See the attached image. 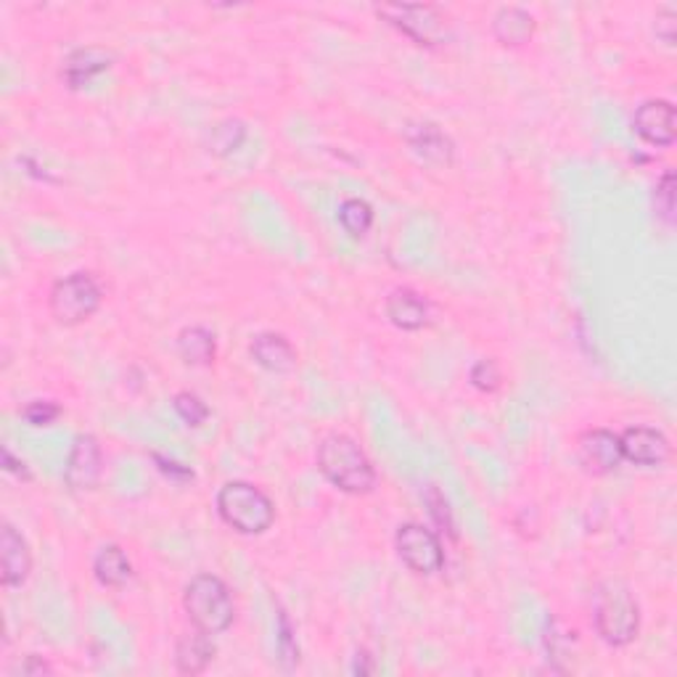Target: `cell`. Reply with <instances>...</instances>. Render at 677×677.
Here are the masks:
<instances>
[{
	"instance_id": "cell-1",
	"label": "cell",
	"mask_w": 677,
	"mask_h": 677,
	"mask_svg": "<svg viewBox=\"0 0 677 677\" xmlns=\"http://www.w3.org/2000/svg\"><path fill=\"white\" fill-rule=\"evenodd\" d=\"M318 471L347 495H368L376 487V469L365 450L350 434L323 437L315 453Z\"/></svg>"
},
{
	"instance_id": "cell-2",
	"label": "cell",
	"mask_w": 677,
	"mask_h": 677,
	"mask_svg": "<svg viewBox=\"0 0 677 677\" xmlns=\"http://www.w3.org/2000/svg\"><path fill=\"white\" fill-rule=\"evenodd\" d=\"M593 627L612 648H625L638 638L641 606L622 580H603L593 590Z\"/></svg>"
},
{
	"instance_id": "cell-3",
	"label": "cell",
	"mask_w": 677,
	"mask_h": 677,
	"mask_svg": "<svg viewBox=\"0 0 677 677\" xmlns=\"http://www.w3.org/2000/svg\"><path fill=\"white\" fill-rule=\"evenodd\" d=\"M183 609L191 625L209 635H221L234 625L236 603L221 577L196 574L183 590Z\"/></svg>"
},
{
	"instance_id": "cell-4",
	"label": "cell",
	"mask_w": 677,
	"mask_h": 677,
	"mask_svg": "<svg viewBox=\"0 0 677 677\" xmlns=\"http://www.w3.org/2000/svg\"><path fill=\"white\" fill-rule=\"evenodd\" d=\"M217 514L238 535H262L276 522L273 501L251 482L223 484L217 493Z\"/></svg>"
},
{
	"instance_id": "cell-5",
	"label": "cell",
	"mask_w": 677,
	"mask_h": 677,
	"mask_svg": "<svg viewBox=\"0 0 677 677\" xmlns=\"http://www.w3.org/2000/svg\"><path fill=\"white\" fill-rule=\"evenodd\" d=\"M376 13L423 49H440L453 40L450 19L431 3H387L378 6Z\"/></svg>"
},
{
	"instance_id": "cell-6",
	"label": "cell",
	"mask_w": 677,
	"mask_h": 677,
	"mask_svg": "<svg viewBox=\"0 0 677 677\" xmlns=\"http://www.w3.org/2000/svg\"><path fill=\"white\" fill-rule=\"evenodd\" d=\"M104 302V291L98 281L85 270L64 276L62 281L53 283L49 294V308L53 321L62 326H79V323L90 321L98 313Z\"/></svg>"
},
{
	"instance_id": "cell-7",
	"label": "cell",
	"mask_w": 677,
	"mask_h": 677,
	"mask_svg": "<svg viewBox=\"0 0 677 677\" xmlns=\"http://www.w3.org/2000/svg\"><path fill=\"white\" fill-rule=\"evenodd\" d=\"M395 548H397V556H400V561L413 574L434 577L442 572L444 548H442L440 535H437L434 529L423 527V524H418V522L400 524L395 535Z\"/></svg>"
},
{
	"instance_id": "cell-8",
	"label": "cell",
	"mask_w": 677,
	"mask_h": 677,
	"mask_svg": "<svg viewBox=\"0 0 677 677\" xmlns=\"http://www.w3.org/2000/svg\"><path fill=\"white\" fill-rule=\"evenodd\" d=\"M104 476V450L93 434H77L64 466V482L72 493H90Z\"/></svg>"
},
{
	"instance_id": "cell-9",
	"label": "cell",
	"mask_w": 677,
	"mask_h": 677,
	"mask_svg": "<svg viewBox=\"0 0 677 677\" xmlns=\"http://www.w3.org/2000/svg\"><path fill=\"white\" fill-rule=\"evenodd\" d=\"M620 448L622 458L635 466L643 469H656L662 463L669 461L673 455V444L659 429L652 427H630L620 434Z\"/></svg>"
},
{
	"instance_id": "cell-10",
	"label": "cell",
	"mask_w": 677,
	"mask_h": 677,
	"mask_svg": "<svg viewBox=\"0 0 677 677\" xmlns=\"http://www.w3.org/2000/svg\"><path fill=\"white\" fill-rule=\"evenodd\" d=\"M577 455H580V463L585 466V471L595 476L614 474L620 463L625 461L620 448V434L609 429H588L577 440Z\"/></svg>"
},
{
	"instance_id": "cell-11",
	"label": "cell",
	"mask_w": 677,
	"mask_h": 677,
	"mask_svg": "<svg viewBox=\"0 0 677 677\" xmlns=\"http://www.w3.org/2000/svg\"><path fill=\"white\" fill-rule=\"evenodd\" d=\"M405 143L413 149L416 157H421L427 164L434 168H450L455 162V143L437 122H410L402 132Z\"/></svg>"
},
{
	"instance_id": "cell-12",
	"label": "cell",
	"mask_w": 677,
	"mask_h": 677,
	"mask_svg": "<svg viewBox=\"0 0 677 677\" xmlns=\"http://www.w3.org/2000/svg\"><path fill=\"white\" fill-rule=\"evenodd\" d=\"M675 106L665 98H652V101L641 104L633 117V128L648 146L656 149H667L675 143Z\"/></svg>"
},
{
	"instance_id": "cell-13",
	"label": "cell",
	"mask_w": 677,
	"mask_h": 677,
	"mask_svg": "<svg viewBox=\"0 0 677 677\" xmlns=\"http://www.w3.org/2000/svg\"><path fill=\"white\" fill-rule=\"evenodd\" d=\"M0 582L3 588H22L32 572V550L17 527L3 522L0 529Z\"/></svg>"
},
{
	"instance_id": "cell-14",
	"label": "cell",
	"mask_w": 677,
	"mask_h": 677,
	"mask_svg": "<svg viewBox=\"0 0 677 677\" xmlns=\"http://www.w3.org/2000/svg\"><path fill=\"white\" fill-rule=\"evenodd\" d=\"M249 355L260 368L270 370V374H291L297 368V350L291 347V342L283 334L276 331H262L251 338Z\"/></svg>"
},
{
	"instance_id": "cell-15",
	"label": "cell",
	"mask_w": 677,
	"mask_h": 677,
	"mask_svg": "<svg viewBox=\"0 0 677 677\" xmlns=\"http://www.w3.org/2000/svg\"><path fill=\"white\" fill-rule=\"evenodd\" d=\"M387 318L402 331H421L431 321V304L413 289H395L387 297Z\"/></svg>"
},
{
	"instance_id": "cell-16",
	"label": "cell",
	"mask_w": 677,
	"mask_h": 677,
	"mask_svg": "<svg viewBox=\"0 0 677 677\" xmlns=\"http://www.w3.org/2000/svg\"><path fill=\"white\" fill-rule=\"evenodd\" d=\"M115 62V53L101 49V45H88V49H77L66 56L62 77L69 88H83L93 77L104 75Z\"/></svg>"
},
{
	"instance_id": "cell-17",
	"label": "cell",
	"mask_w": 677,
	"mask_h": 677,
	"mask_svg": "<svg viewBox=\"0 0 677 677\" xmlns=\"http://www.w3.org/2000/svg\"><path fill=\"white\" fill-rule=\"evenodd\" d=\"M215 654H217V648H215V641H212V635L194 627L185 635H181V641H178L175 669L181 675H191V677L202 675L204 669L212 665Z\"/></svg>"
},
{
	"instance_id": "cell-18",
	"label": "cell",
	"mask_w": 677,
	"mask_h": 677,
	"mask_svg": "<svg viewBox=\"0 0 677 677\" xmlns=\"http://www.w3.org/2000/svg\"><path fill=\"white\" fill-rule=\"evenodd\" d=\"M537 22L535 17L522 6H503L493 17V35L501 45L508 49H522L535 37Z\"/></svg>"
},
{
	"instance_id": "cell-19",
	"label": "cell",
	"mask_w": 677,
	"mask_h": 677,
	"mask_svg": "<svg viewBox=\"0 0 677 677\" xmlns=\"http://www.w3.org/2000/svg\"><path fill=\"white\" fill-rule=\"evenodd\" d=\"M93 574H96L98 585L117 590V588H125L130 582L132 563L122 548L115 546V542H109V546H104L96 554V559H93Z\"/></svg>"
},
{
	"instance_id": "cell-20",
	"label": "cell",
	"mask_w": 677,
	"mask_h": 677,
	"mask_svg": "<svg viewBox=\"0 0 677 677\" xmlns=\"http://www.w3.org/2000/svg\"><path fill=\"white\" fill-rule=\"evenodd\" d=\"M178 355L183 357L185 365H194V368H204L212 365L217 355V342L215 334L204 326H189L178 334Z\"/></svg>"
},
{
	"instance_id": "cell-21",
	"label": "cell",
	"mask_w": 677,
	"mask_h": 677,
	"mask_svg": "<svg viewBox=\"0 0 677 677\" xmlns=\"http://www.w3.org/2000/svg\"><path fill=\"white\" fill-rule=\"evenodd\" d=\"M247 141V125L241 122V119H223V122H217L215 128L209 132V141L207 149L209 154L215 157H230L234 151H238Z\"/></svg>"
},
{
	"instance_id": "cell-22",
	"label": "cell",
	"mask_w": 677,
	"mask_h": 677,
	"mask_svg": "<svg viewBox=\"0 0 677 677\" xmlns=\"http://www.w3.org/2000/svg\"><path fill=\"white\" fill-rule=\"evenodd\" d=\"M338 225H342L352 238H363L370 230V225H374V209H370V204L363 202V198H347V202L338 207Z\"/></svg>"
},
{
	"instance_id": "cell-23",
	"label": "cell",
	"mask_w": 677,
	"mask_h": 677,
	"mask_svg": "<svg viewBox=\"0 0 677 677\" xmlns=\"http://www.w3.org/2000/svg\"><path fill=\"white\" fill-rule=\"evenodd\" d=\"M172 408H175V413L181 416L185 427L196 429L209 418L207 402H204L198 395H194V391H178V395L172 397Z\"/></svg>"
},
{
	"instance_id": "cell-24",
	"label": "cell",
	"mask_w": 677,
	"mask_h": 677,
	"mask_svg": "<svg viewBox=\"0 0 677 677\" xmlns=\"http://www.w3.org/2000/svg\"><path fill=\"white\" fill-rule=\"evenodd\" d=\"M423 503H427V506H429V516H431V519H434L437 527H440L442 533H448L455 540L458 533H455L453 511H450L448 501H444V495L434 487V484H431V487L427 490V495H423Z\"/></svg>"
},
{
	"instance_id": "cell-25",
	"label": "cell",
	"mask_w": 677,
	"mask_h": 677,
	"mask_svg": "<svg viewBox=\"0 0 677 677\" xmlns=\"http://www.w3.org/2000/svg\"><path fill=\"white\" fill-rule=\"evenodd\" d=\"M469 382H471V387L484 391V395H493V391L501 389V384H503L501 365L484 357V361L474 363V368H471V374H469Z\"/></svg>"
},
{
	"instance_id": "cell-26",
	"label": "cell",
	"mask_w": 677,
	"mask_h": 677,
	"mask_svg": "<svg viewBox=\"0 0 677 677\" xmlns=\"http://www.w3.org/2000/svg\"><path fill=\"white\" fill-rule=\"evenodd\" d=\"M278 652H281V662L287 669L300 665V646L294 641V630H291L287 612H278Z\"/></svg>"
},
{
	"instance_id": "cell-27",
	"label": "cell",
	"mask_w": 677,
	"mask_h": 677,
	"mask_svg": "<svg viewBox=\"0 0 677 677\" xmlns=\"http://www.w3.org/2000/svg\"><path fill=\"white\" fill-rule=\"evenodd\" d=\"M62 416V405H56L53 400H32L22 408V418L30 427H51L56 418Z\"/></svg>"
},
{
	"instance_id": "cell-28",
	"label": "cell",
	"mask_w": 677,
	"mask_h": 677,
	"mask_svg": "<svg viewBox=\"0 0 677 677\" xmlns=\"http://www.w3.org/2000/svg\"><path fill=\"white\" fill-rule=\"evenodd\" d=\"M656 215L662 217L667 225H673L675 221V175L673 172H665L662 181L656 183Z\"/></svg>"
},
{
	"instance_id": "cell-29",
	"label": "cell",
	"mask_w": 677,
	"mask_h": 677,
	"mask_svg": "<svg viewBox=\"0 0 677 677\" xmlns=\"http://www.w3.org/2000/svg\"><path fill=\"white\" fill-rule=\"evenodd\" d=\"M675 22H677V11L673 6H665V9L656 13V35L665 40L667 45L675 43Z\"/></svg>"
},
{
	"instance_id": "cell-30",
	"label": "cell",
	"mask_w": 677,
	"mask_h": 677,
	"mask_svg": "<svg viewBox=\"0 0 677 677\" xmlns=\"http://www.w3.org/2000/svg\"><path fill=\"white\" fill-rule=\"evenodd\" d=\"M154 461L159 463V471H162L164 476H170V480H178V482L194 480V471L181 466V463L168 461V458H162V455H154Z\"/></svg>"
},
{
	"instance_id": "cell-31",
	"label": "cell",
	"mask_w": 677,
	"mask_h": 677,
	"mask_svg": "<svg viewBox=\"0 0 677 677\" xmlns=\"http://www.w3.org/2000/svg\"><path fill=\"white\" fill-rule=\"evenodd\" d=\"M3 469L9 471V474L17 476V480H22V482H30L32 480V474H30V469H26V463L19 461V458H13L11 448H3Z\"/></svg>"
},
{
	"instance_id": "cell-32",
	"label": "cell",
	"mask_w": 677,
	"mask_h": 677,
	"mask_svg": "<svg viewBox=\"0 0 677 677\" xmlns=\"http://www.w3.org/2000/svg\"><path fill=\"white\" fill-rule=\"evenodd\" d=\"M19 669H22V675H32V677L53 675V667L43 659V656H37V654L26 656V659L22 662V667H19Z\"/></svg>"
}]
</instances>
